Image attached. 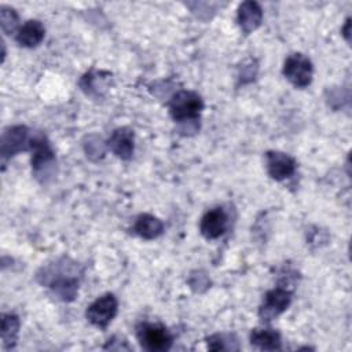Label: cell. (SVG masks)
<instances>
[{"label":"cell","instance_id":"6da1fadb","mask_svg":"<svg viewBox=\"0 0 352 352\" xmlns=\"http://www.w3.org/2000/svg\"><path fill=\"white\" fill-rule=\"evenodd\" d=\"M81 271L77 263L60 258L37 272V280L50 287L62 301H72L77 296Z\"/></svg>","mask_w":352,"mask_h":352},{"label":"cell","instance_id":"7a4b0ae2","mask_svg":"<svg viewBox=\"0 0 352 352\" xmlns=\"http://www.w3.org/2000/svg\"><path fill=\"white\" fill-rule=\"evenodd\" d=\"M168 109L173 121L182 125L183 132L198 131V120L204 110V100L197 92L182 89L173 94L168 102Z\"/></svg>","mask_w":352,"mask_h":352},{"label":"cell","instance_id":"3957f363","mask_svg":"<svg viewBox=\"0 0 352 352\" xmlns=\"http://www.w3.org/2000/svg\"><path fill=\"white\" fill-rule=\"evenodd\" d=\"M29 150L32 151V170L34 177L47 183L52 176H55V153L43 133H36L29 140Z\"/></svg>","mask_w":352,"mask_h":352},{"label":"cell","instance_id":"277c9868","mask_svg":"<svg viewBox=\"0 0 352 352\" xmlns=\"http://www.w3.org/2000/svg\"><path fill=\"white\" fill-rule=\"evenodd\" d=\"M136 337L140 346L150 352H165L170 349L173 344L172 334L160 323H139L136 326Z\"/></svg>","mask_w":352,"mask_h":352},{"label":"cell","instance_id":"5b68a950","mask_svg":"<svg viewBox=\"0 0 352 352\" xmlns=\"http://www.w3.org/2000/svg\"><path fill=\"white\" fill-rule=\"evenodd\" d=\"M282 72L287 81L292 82L296 88H305L312 81L314 66L305 55L296 52L286 58Z\"/></svg>","mask_w":352,"mask_h":352},{"label":"cell","instance_id":"8992f818","mask_svg":"<svg viewBox=\"0 0 352 352\" xmlns=\"http://www.w3.org/2000/svg\"><path fill=\"white\" fill-rule=\"evenodd\" d=\"M118 311V300L114 294L106 293L98 297L92 304L87 307L85 316L88 322L99 329H106L116 318Z\"/></svg>","mask_w":352,"mask_h":352},{"label":"cell","instance_id":"52a82bcc","mask_svg":"<svg viewBox=\"0 0 352 352\" xmlns=\"http://www.w3.org/2000/svg\"><path fill=\"white\" fill-rule=\"evenodd\" d=\"M292 302V292L287 287L278 286L265 293L258 308V318L263 322H270L285 312Z\"/></svg>","mask_w":352,"mask_h":352},{"label":"cell","instance_id":"ba28073f","mask_svg":"<svg viewBox=\"0 0 352 352\" xmlns=\"http://www.w3.org/2000/svg\"><path fill=\"white\" fill-rule=\"evenodd\" d=\"M29 129L25 125H14L4 129L0 143L3 161L14 157L19 151L29 150Z\"/></svg>","mask_w":352,"mask_h":352},{"label":"cell","instance_id":"9c48e42d","mask_svg":"<svg viewBox=\"0 0 352 352\" xmlns=\"http://www.w3.org/2000/svg\"><path fill=\"white\" fill-rule=\"evenodd\" d=\"M265 164L268 175L276 182L286 180L296 172L294 158L282 151H267Z\"/></svg>","mask_w":352,"mask_h":352},{"label":"cell","instance_id":"30bf717a","mask_svg":"<svg viewBox=\"0 0 352 352\" xmlns=\"http://www.w3.org/2000/svg\"><path fill=\"white\" fill-rule=\"evenodd\" d=\"M106 146L116 157L129 160L135 151V133L128 126H120L111 132Z\"/></svg>","mask_w":352,"mask_h":352},{"label":"cell","instance_id":"8fae6325","mask_svg":"<svg viewBox=\"0 0 352 352\" xmlns=\"http://www.w3.org/2000/svg\"><path fill=\"white\" fill-rule=\"evenodd\" d=\"M228 227V216L223 208L217 206L208 210L199 223V231L206 239L220 238Z\"/></svg>","mask_w":352,"mask_h":352},{"label":"cell","instance_id":"7c38bea8","mask_svg":"<svg viewBox=\"0 0 352 352\" xmlns=\"http://www.w3.org/2000/svg\"><path fill=\"white\" fill-rule=\"evenodd\" d=\"M236 21L243 34H249L256 30L263 21V10L260 4L253 0L241 3L236 12Z\"/></svg>","mask_w":352,"mask_h":352},{"label":"cell","instance_id":"4fadbf2b","mask_svg":"<svg viewBox=\"0 0 352 352\" xmlns=\"http://www.w3.org/2000/svg\"><path fill=\"white\" fill-rule=\"evenodd\" d=\"M111 85V74L103 70H89L80 80L81 89L94 98H100Z\"/></svg>","mask_w":352,"mask_h":352},{"label":"cell","instance_id":"5bb4252c","mask_svg":"<svg viewBox=\"0 0 352 352\" xmlns=\"http://www.w3.org/2000/svg\"><path fill=\"white\" fill-rule=\"evenodd\" d=\"M44 34H45V29L43 23L37 19H29L18 29L15 34V41L21 47L33 48L43 41Z\"/></svg>","mask_w":352,"mask_h":352},{"label":"cell","instance_id":"9a60e30c","mask_svg":"<svg viewBox=\"0 0 352 352\" xmlns=\"http://www.w3.org/2000/svg\"><path fill=\"white\" fill-rule=\"evenodd\" d=\"M164 231V223L148 213H142L133 223V232L143 239H155Z\"/></svg>","mask_w":352,"mask_h":352},{"label":"cell","instance_id":"2e32d148","mask_svg":"<svg viewBox=\"0 0 352 352\" xmlns=\"http://www.w3.org/2000/svg\"><path fill=\"white\" fill-rule=\"evenodd\" d=\"M250 344L263 351L280 349L282 340L280 334L274 329H253L250 331Z\"/></svg>","mask_w":352,"mask_h":352},{"label":"cell","instance_id":"e0dca14e","mask_svg":"<svg viewBox=\"0 0 352 352\" xmlns=\"http://www.w3.org/2000/svg\"><path fill=\"white\" fill-rule=\"evenodd\" d=\"M19 333V319L14 314L1 315V344L4 349H12Z\"/></svg>","mask_w":352,"mask_h":352},{"label":"cell","instance_id":"ac0fdd59","mask_svg":"<svg viewBox=\"0 0 352 352\" xmlns=\"http://www.w3.org/2000/svg\"><path fill=\"white\" fill-rule=\"evenodd\" d=\"M0 25H1V30L6 34H11L15 30L18 32V25H19V18L18 14L14 8L7 7V6H1L0 7Z\"/></svg>","mask_w":352,"mask_h":352},{"label":"cell","instance_id":"d6986e66","mask_svg":"<svg viewBox=\"0 0 352 352\" xmlns=\"http://www.w3.org/2000/svg\"><path fill=\"white\" fill-rule=\"evenodd\" d=\"M231 340H232V336H230V334H213L206 338V344L210 351L239 349V346L232 345V342H236V340L235 341H231Z\"/></svg>","mask_w":352,"mask_h":352},{"label":"cell","instance_id":"ffe728a7","mask_svg":"<svg viewBox=\"0 0 352 352\" xmlns=\"http://www.w3.org/2000/svg\"><path fill=\"white\" fill-rule=\"evenodd\" d=\"M188 285L194 292H204L209 287V279L205 272L194 271L188 278Z\"/></svg>","mask_w":352,"mask_h":352},{"label":"cell","instance_id":"44dd1931","mask_svg":"<svg viewBox=\"0 0 352 352\" xmlns=\"http://www.w3.org/2000/svg\"><path fill=\"white\" fill-rule=\"evenodd\" d=\"M85 151H87V155L91 158H94V155H96V158H102L104 155L102 139L95 138V142H92V136L88 138V143L85 144Z\"/></svg>","mask_w":352,"mask_h":352},{"label":"cell","instance_id":"7402d4cb","mask_svg":"<svg viewBox=\"0 0 352 352\" xmlns=\"http://www.w3.org/2000/svg\"><path fill=\"white\" fill-rule=\"evenodd\" d=\"M256 73H257V66L253 67V63H249V65H246V66H242V70H241V73H239V78H241L242 84L254 80Z\"/></svg>","mask_w":352,"mask_h":352},{"label":"cell","instance_id":"603a6c76","mask_svg":"<svg viewBox=\"0 0 352 352\" xmlns=\"http://www.w3.org/2000/svg\"><path fill=\"white\" fill-rule=\"evenodd\" d=\"M349 26H351V19L348 18L346 19V22H345V25H344V28H342V36L345 37V40L349 43Z\"/></svg>","mask_w":352,"mask_h":352}]
</instances>
